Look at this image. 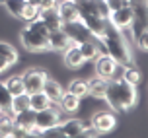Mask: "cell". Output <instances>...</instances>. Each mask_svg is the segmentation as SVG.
<instances>
[{
    "instance_id": "6da1fadb",
    "label": "cell",
    "mask_w": 148,
    "mask_h": 138,
    "mask_svg": "<svg viewBox=\"0 0 148 138\" xmlns=\"http://www.w3.org/2000/svg\"><path fill=\"white\" fill-rule=\"evenodd\" d=\"M97 49H99V55L101 53H107L109 57H113L117 60L119 66H131L133 62V53H131V47L125 41L123 37V31L115 29L111 23H107L105 31L99 37H96Z\"/></svg>"
},
{
    "instance_id": "7a4b0ae2",
    "label": "cell",
    "mask_w": 148,
    "mask_h": 138,
    "mask_svg": "<svg viewBox=\"0 0 148 138\" xmlns=\"http://www.w3.org/2000/svg\"><path fill=\"white\" fill-rule=\"evenodd\" d=\"M105 101L109 107L119 113H127L136 105V86L125 82L123 78H109L107 80V92H105Z\"/></svg>"
},
{
    "instance_id": "3957f363",
    "label": "cell",
    "mask_w": 148,
    "mask_h": 138,
    "mask_svg": "<svg viewBox=\"0 0 148 138\" xmlns=\"http://www.w3.org/2000/svg\"><path fill=\"white\" fill-rule=\"evenodd\" d=\"M20 43L29 53H45L49 51V29L37 18L35 22L25 23V27L20 31Z\"/></svg>"
},
{
    "instance_id": "277c9868",
    "label": "cell",
    "mask_w": 148,
    "mask_h": 138,
    "mask_svg": "<svg viewBox=\"0 0 148 138\" xmlns=\"http://www.w3.org/2000/svg\"><path fill=\"white\" fill-rule=\"evenodd\" d=\"M76 4H78V10H80V22L92 31L94 37H99L105 31L109 22L99 14L96 2L94 0H76Z\"/></svg>"
},
{
    "instance_id": "5b68a950",
    "label": "cell",
    "mask_w": 148,
    "mask_h": 138,
    "mask_svg": "<svg viewBox=\"0 0 148 138\" xmlns=\"http://www.w3.org/2000/svg\"><path fill=\"white\" fill-rule=\"evenodd\" d=\"M86 128V123L80 119H66V121H60L59 124H55L51 128L41 134V136H66V138H78L82 136V132Z\"/></svg>"
},
{
    "instance_id": "8992f818",
    "label": "cell",
    "mask_w": 148,
    "mask_h": 138,
    "mask_svg": "<svg viewBox=\"0 0 148 138\" xmlns=\"http://www.w3.org/2000/svg\"><path fill=\"white\" fill-rule=\"evenodd\" d=\"M133 20H134V14H133V6H131V2L127 0V2H123L119 8H115V10H111L109 14V20L107 22L113 25L115 29H119V31H131V25H133Z\"/></svg>"
},
{
    "instance_id": "52a82bcc",
    "label": "cell",
    "mask_w": 148,
    "mask_h": 138,
    "mask_svg": "<svg viewBox=\"0 0 148 138\" xmlns=\"http://www.w3.org/2000/svg\"><path fill=\"white\" fill-rule=\"evenodd\" d=\"M22 78H23V86H25V94H35V92L43 89V84L49 78V74L43 68H27L22 74Z\"/></svg>"
},
{
    "instance_id": "ba28073f",
    "label": "cell",
    "mask_w": 148,
    "mask_h": 138,
    "mask_svg": "<svg viewBox=\"0 0 148 138\" xmlns=\"http://www.w3.org/2000/svg\"><path fill=\"white\" fill-rule=\"evenodd\" d=\"M60 123V109H55L53 105H49L47 109L35 111V128L43 134L47 128H51L55 124Z\"/></svg>"
},
{
    "instance_id": "9c48e42d",
    "label": "cell",
    "mask_w": 148,
    "mask_h": 138,
    "mask_svg": "<svg viewBox=\"0 0 148 138\" xmlns=\"http://www.w3.org/2000/svg\"><path fill=\"white\" fill-rule=\"evenodd\" d=\"M96 74L97 76H101V78H105V80H109V78H113L115 74H117V60L113 57H109L107 53H101V55H97L96 58Z\"/></svg>"
},
{
    "instance_id": "30bf717a",
    "label": "cell",
    "mask_w": 148,
    "mask_h": 138,
    "mask_svg": "<svg viewBox=\"0 0 148 138\" xmlns=\"http://www.w3.org/2000/svg\"><path fill=\"white\" fill-rule=\"evenodd\" d=\"M74 41L70 39L64 27L55 29V31H49V51H57V53H64L68 47H72Z\"/></svg>"
},
{
    "instance_id": "8fae6325",
    "label": "cell",
    "mask_w": 148,
    "mask_h": 138,
    "mask_svg": "<svg viewBox=\"0 0 148 138\" xmlns=\"http://www.w3.org/2000/svg\"><path fill=\"white\" fill-rule=\"evenodd\" d=\"M57 12H59V16H60L62 25H68V23H74V22H80V10H78L76 0H68V2L57 4Z\"/></svg>"
},
{
    "instance_id": "7c38bea8",
    "label": "cell",
    "mask_w": 148,
    "mask_h": 138,
    "mask_svg": "<svg viewBox=\"0 0 148 138\" xmlns=\"http://www.w3.org/2000/svg\"><path fill=\"white\" fill-rule=\"evenodd\" d=\"M92 126H96L101 134H105V132H111L117 126V119H115L113 113L101 111V113H96V115L92 117Z\"/></svg>"
},
{
    "instance_id": "4fadbf2b",
    "label": "cell",
    "mask_w": 148,
    "mask_h": 138,
    "mask_svg": "<svg viewBox=\"0 0 148 138\" xmlns=\"http://www.w3.org/2000/svg\"><path fill=\"white\" fill-rule=\"evenodd\" d=\"M62 27H64V31L70 35V39L74 41V45L82 43V41H88V39L94 37L92 31H90L82 22H74V23H68V25H62Z\"/></svg>"
},
{
    "instance_id": "5bb4252c",
    "label": "cell",
    "mask_w": 148,
    "mask_h": 138,
    "mask_svg": "<svg viewBox=\"0 0 148 138\" xmlns=\"http://www.w3.org/2000/svg\"><path fill=\"white\" fill-rule=\"evenodd\" d=\"M14 123H16V126L29 130V136H31V130L35 128V111L33 109H25V111L16 113L14 115Z\"/></svg>"
},
{
    "instance_id": "9a60e30c",
    "label": "cell",
    "mask_w": 148,
    "mask_h": 138,
    "mask_svg": "<svg viewBox=\"0 0 148 138\" xmlns=\"http://www.w3.org/2000/svg\"><path fill=\"white\" fill-rule=\"evenodd\" d=\"M80 97L78 95H74V94H70V92H64L62 94V97L59 99V109H60V113H76L78 111V107H80Z\"/></svg>"
},
{
    "instance_id": "2e32d148",
    "label": "cell",
    "mask_w": 148,
    "mask_h": 138,
    "mask_svg": "<svg viewBox=\"0 0 148 138\" xmlns=\"http://www.w3.org/2000/svg\"><path fill=\"white\" fill-rule=\"evenodd\" d=\"M84 57H82L80 49L76 47V45H72V47H68L66 51H64V64L68 66V68H72V70H76V68H82L84 66Z\"/></svg>"
},
{
    "instance_id": "e0dca14e",
    "label": "cell",
    "mask_w": 148,
    "mask_h": 138,
    "mask_svg": "<svg viewBox=\"0 0 148 138\" xmlns=\"http://www.w3.org/2000/svg\"><path fill=\"white\" fill-rule=\"evenodd\" d=\"M39 18H41V22L47 25V29H49V31H55V29H60V27H62V22H60V16H59V12H57V8H51V10H41Z\"/></svg>"
},
{
    "instance_id": "ac0fdd59",
    "label": "cell",
    "mask_w": 148,
    "mask_h": 138,
    "mask_svg": "<svg viewBox=\"0 0 148 138\" xmlns=\"http://www.w3.org/2000/svg\"><path fill=\"white\" fill-rule=\"evenodd\" d=\"M49 99H51V103H59V99L62 97V94H64V89H62V86H60L57 80H51V78H47L43 84V89H41Z\"/></svg>"
},
{
    "instance_id": "d6986e66",
    "label": "cell",
    "mask_w": 148,
    "mask_h": 138,
    "mask_svg": "<svg viewBox=\"0 0 148 138\" xmlns=\"http://www.w3.org/2000/svg\"><path fill=\"white\" fill-rule=\"evenodd\" d=\"M76 47L80 49L84 60H94V58L99 55V49H97V43H96V37H92V39H88V41H82V43H78Z\"/></svg>"
},
{
    "instance_id": "ffe728a7",
    "label": "cell",
    "mask_w": 148,
    "mask_h": 138,
    "mask_svg": "<svg viewBox=\"0 0 148 138\" xmlns=\"http://www.w3.org/2000/svg\"><path fill=\"white\" fill-rule=\"evenodd\" d=\"M90 94L92 97H96V99H105V92H107V80L101 78V76H97L94 80H90Z\"/></svg>"
},
{
    "instance_id": "44dd1931",
    "label": "cell",
    "mask_w": 148,
    "mask_h": 138,
    "mask_svg": "<svg viewBox=\"0 0 148 138\" xmlns=\"http://www.w3.org/2000/svg\"><path fill=\"white\" fill-rule=\"evenodd\" d=\"M14 113L8 111H0V136H12L14 130Z\"/></svg>"
},
{
    "instance_id": "7402d4cb",
    "label": "cell",
    "mask_w": 148,
    "mask_h": 138,
    "mask_svg": "<svg viewBox=\"0 0 148 138\" xmlns=\"http://www.w3.org/2000/svg\"><path fill=\"white\" fill-rule=\"evenodd\" d=\"M68 92L74 95H78V97H88L90 94V84L88 80H82V78H74L70 84H68Z\"/></svg>"
},
{
    "instance_id": "603a6c76",
    "label": "cell",
    "mask_w": 148,
    "mask_h": 138,
    "mask_svg": "<svg viewBox=\"0 0 148 138\" xmlns=\"http://www.w3.org/2000/svg\"><path fill=\"white\" fill-rule=\"evenodd\" d=\"M49 105H53L51 99L43 94V92H35V94H29V109L33 111H41L47 109Z\"/></svg>"
},
{
    "instance_id": "cb8c5ba5",
    "label": "cell",
    "mask_w": 148,
    "mask_h": 138,
    "mask_svg": "<svg viewBox=\"0 0 148 138\" xmlns=\"http://www.w3.org/2000/svg\"><path fill=\"white\" fill-rule=\"evenodd\" d=\"M0 58H4L8 64L12 66V64H16V62L20 60V55H18V51H16V49H14L10 43H6V41H0Z\"/></svg>"
},
{
    "instance_id": "d4e9b609",
    "label": "cell",
    "mask_w": 148,
    "mask_h": 138,
    "mask_svg": "<svg viewBox=\"0 0 148 138\" xmlns=\"http://www.w3.org/2000/svg\"><path fill=\"white\" fill-rule=\"evenodd\" d=\"M6 87L10 89V94L12 95H20V94H25V86H23V78L20 74H14V76H10L6 82Z\"/></svg>"
},
{
    "instance_id": "484cf974",
    "label": "cell",
    "mask_w": 148,
    "mask_h": 138,
    "mask_svg": "<svg viewBox=\"0 0 148 138\" xmlns=\"http://www.w3.org/2000/svg\"><path fill=\"white\" fill-rule=\"evenodd\" d=\"M25 0H6L4 2V8H6V12L12 18H18V20H22V14H23V8H25Z\"/></svg>"
},
{
    "instance_id": "4316f807",
    "label": "cell",
    "mask_w": 148,
    "mask_h": 138,
    "mask_svg": "<svg viewBox=\"0 0 148 138\" xmlns=\"http://www.w3.org/2000/svg\"><path fill=\"white\" fill-rule=\"evenodd\" d=\"M29 109V94H20L12 97V103H10V111L12 113H20V111Z\"/></svg>"
},
{
    "instance_id": "83f0119b",
    "label": "cell",
    "mask_w": 148,
    "mask_h": 138,
    "mask_svg": "<svg viewBox=\"0 0 148 138\" xmlns=\"http://www.w3.org/2000/svg\"><path fill=\"white\" fill-rule=\"evenodd\" d=\"M121 78L129 84H133V86H138V82H140V70L136 68L134 64L131 66H123V74H121Z\"/></svg>"
},
{
    "instance_id": "f1b7e54d",
    "label": "cell",
    "mask_w": 148,
    "mask_h": 138,
    "mask_svg": "<svg viewBox=\"0 0 148 138\" xmlns=\"http://www.w3.org/2000/svg\"><path fill=\"white\" fill-rule=\"evenodd\" d=\"M12 97H14V95L10 94V89L6 87V84L0 80V111H8L10 109Z\"/></svg>"
},
{
    "instance_id": "f546056e",
    "label": "cell",
    "mask_w": 148,
    "mask_h": 138,
    "mask_svg": "<svg viewBox=\"0 0 148 138\" xmlns=\"http://www.w3.org/2000/svg\"><path fill=\"white\" fill-rule=\"evenodd\" d=\"M39 14H41V8L35 6V4H25V8H23V14H22V20L25 23L29 22H35L37 18H39Z\"/></svg>"
},
{
    "instance_id": "4dcf8cb0",
    "label": "cell",
    "mask_w": 148,
    "mask_h": 138,
    "mask_svg": "<svg viewBox=\"0 0 148 138\" xmlns=\"http://www.w3.org/2000/svg\"><path fill=\"white\" fill-rule=\"evenodd\" d=\"M134 45H136L140 51H146V53H148V27L142 29L140 33L134 37Z\"/></svg>"
},
{
    "instance_id": "1f68e13d",
    "label": "cell",
    "mask_w": 148,
    "mask_h": 138,
    "mask_svg": "<svg viewBox=\"0 0 148 138\" xmlns=\"http://www.w3.org/2000/svg\"><path fill=\"white\" fill-rule=\"evenodd\" d=\"M101 132L97 130L96 126H92V124H86V128H84V132H82V136H88V138H94V136H99Z\"/></svg>"
},
{
    "instance_id": "d6a6232c",
    "label": "cell",
    "mask_w": 148,
    "mask_h": 138,
    "mask_svg": "<svg viewBox=\"0 0 148 138\" xmlns=\"http://www.w3.org/2000/svg\"><path fill=\"white\" fill-rule=\"evenodd\" d=\"M39 8H41V10H51V8H57V0H41V2H39Z\"/></svg>"
},
{
    "instance_id": "836d02e7",
    "label": "cell",
    "mask_w": 148,
    "mask_h": 138,
    "mask_svg": "<svg viewBox=\"0 0 148 138\" xmlns=\"http://www.w3.org/2000/svg\"><path fill=\"white\" fill-rule=\"evenodd\" d=\"M8 66H10V64H8V62H6V60H4V58H0V74H2V72H4V70H6V68H8Z\"/></svg>"
},
{
    "instance_id": "e575fe53",
    "label": "cell",
    "mask_w": 148,
    "mask_h": 138,
    "mask_svg": "<svg viewBox=\"0 0 148 138\" xmlns=\"http://www.w3.org/2000/svg\"><path fill=\"white\" fill-rule=\"evenodd\" d=\"M25 2H27V4H35V6H39V2H41V0H25Z\"/></svg>"
},
{
    "instance_id": "d590c367",
    "label": "cell",
    "mask_w": 148,
    "mask_h": 138,
    "mask_svg": "<svg viewBox=\"0 0 148 138\" xmlns=\"http://www.w3.org/2000/svg\"><path fill=\"white\" fill-rule=\"evenodd\" d=\"M62 2H68V0H57V4H62Z\"/></svg>"
},
{
    "instance_id": "8d00e7d4",
    "label": "cell",
    "mask_w": 148,
    "mask_h": 138,
    "mask_svg": "<svg viewBox=\"0 0 148 138\" xmlns=\"http://www.w3.org/2000/svg\"><path fill=\"white\" fill-rule=\"evenodd\" d=\"M140 2H142V4H148V0H140Z\"/></svg>"
},
{
    "instance_id": "74e56055",
    "label": "cell",
    "mask_w": 148,
    "mask_h": 138,
    "mask_svg": "<svg viewBox=\"0 0 148 138\" xmlns=\"http://www.w3.org/2000/svg\"><path fill=\"white\" fill-rule=\"evenodd\" d=\"M4 2H6V0H0V4H4Z\"/></svg>"
}]
</instances>
